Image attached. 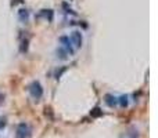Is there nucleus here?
Here are the masks:
<instances>
[{"mask_svg": "<svg viewBox=\"0 0 158 138\" xmlns=\"http://www.w3.org/2000/svg\"><path fill=\"white\" fill-rule=\"evenodd\" d=\"M39 15H40V17H44V18H46L49 22L53 21V10H42Z\"/></svg>", "mask_w": 158, "mask_h": 138, "instance_id": "nucleus-7", "label": "nucleus"}, {"mask_svg": "<svg viewBox=\"0 0 158 138\" xmlns=\"http://www.w3.org/2000/svg\"><path fill=\"white\" fill-rule=\"evenodd\" d=\"M4 102V94H0V104Z\"/></svg>", "mask_w": 158, "mask_h": 138, "instance_id": "nucleus-12", "label": "nucleus"}, {"mask_svg": "<svg viewBox=\"0 0 158 138\" xmlns=\"http://www.w3.org/2000/svg\"><path fill=\"white\" fill-rule=\"evenodd\" d=\"M6 126V119L4 117H0V128H3Z\"/></svg>", "mask_w": 158, "mask_h": 138, "instance_id": "nucleus-11", "label": "nucleus"}, {"mask_svg": "<svg viewBox=\"0 0 158 138\" xmlns=\"http://www.w3.org/2000/svg\"><path fill=\"white\" fill-rule=\"evenodd\" d=\"M71 43H74L77 49H81L82 47V44H83V37H82L81 30H74V32L71 33Z\"/></svg>", "mask_w": 158, "mask_h": 138, "instance_id": "nucleus-4", "label": "nucleus"}, {"mask_svg": "<svg viewBox=\"0 0 158 138\" xmlns=\"http://www.w3.org/2000/svg\"><path fill=\"white\" fill-rule=\"evenodd\" d=\"M18 18L21 22H24V24H27L28 19H29V11L27 10V8H19L18 11Z\"/></svg>", "mask_w": 158, "mask_h": 138, "instance_id": "nucleus-5", "label": "nucleus"}, {"mask_svg": "<svg viewBox=\"0 0 158 138\" xmlns=\"http://www.w3.org/2000/svg\"><path fill=\"white\" fill-rule=\"evenodd\" d=\"M60 43L63 44V49L65 50L68 54H71V55H74V53H75V49L72 47V43H71V40H69V37L68 36H61L60 37Z\"/></svg>", "mask_w": 158, "mask_h": 138, "instance_id": "nucleus-3", "label": "nucleus"}, {"mask_svg": "<svg viewBox=\"0 0 158 138\" xmlns=\"http://www.w3.org/2000/svg\"><path fill=\"white\" fill-rule=\"evenodd\" d=\"M101 115H103V111H101L98 106L93 108L92 112H90V116H92V117H98V116H101Z\"/></svg>", "mask_w": 158, "mask_h": 138, "instance_id": "nucleus-10", "label": "nucleus"}, {"mask_svg": "<svg viewBox=\"0 0 158 138\" xmlns=\"http://www.w3.org/2000/svg\"><path fill=\"white\" fill-rule=\"evenodd\" d=\"M31 133H32V130H31L29 124H27V123H19V124L17 126L15 138H29Z\"/></svg>", "mask_w": 158, "mask_h": 138, "instance_id": "nucleus-2", "label": "nucleus"}, {"mask_svg": "<svg viewBox=\"0 0 158 138\" xmlns=\"http://www.w3.org/2000/svg\"><path fill=\"white\" fill-rule=\"evenodd\" d=\"M28 90H29L31 97H32L35 101H39L42 98V95H43V87H42V84L36 80L32 81V83L28 86Z\"/></svg>", "mask_w": 158, "mask_h": 138, "instance_id": "nucleus-1", "label": "nucleus"}, {"mask_svg": "<svg viewBox=\"0 0 158 138\" xmlns=\"http://www.w3.org/2000/svg\"><path fill=\"white\" fill-rule=\"evenodd\" d=\"M117 102L119 104L122 108H126L128 106V104H129V101H128V95H121L119 98L117 100Z\"/></svg>", "mask_w": 158, "mask_h": 138, "instance_id": "nucleus-8", "label": "nucleus"}, {"mask_svg": "<svg viewBox=\"0 0 158 138\" xmlns=\"http://www.w3.org/2000/svg\"><path fill=\"white\" fill-rule=\"evenodd\" d=\"M104 98H106V100H104V101H106V104H107V105H108V106H111V108H112V106H115V105H117V98H115L114 95H111V94H107Z\"/></svg>", "mask_w": 158, "mask_h": 138, "instance_id": "nucleus-6", "label": "nucleus"}, {"mask_svg": "<svg viewBox=\"0 0 158 138\" xmlns=\"http://www.w3.org/2000/svg\"><path fill=\"white\" fill-rule=\"evenodd\" d=\"M57 57L60 58V60H67V58H68V53H67L64 49H58L57 50Z\"/></svg>", "mask_w": 158, "mask_h": 138, "instance_id": "nucleus-9", "label": "nucleus"}]
</instances>
